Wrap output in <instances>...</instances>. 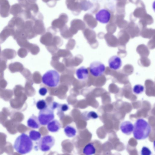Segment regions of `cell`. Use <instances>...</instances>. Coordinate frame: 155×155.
Wrapping results in <instances>:
<instances>
[{"instance_id":"6da1fadb","label":"cell","mask_w":155,"mask_h":155,"mask_svg":"<svg viewBox=\"0 0 155 155\" xmlns=\"http://www.w3.org/2000/svg\"><path fill=\"white\" fill-rule=\"evenodd\" d=\"M33 147L32 141L29 136L25 133L21 134L16 138L13 145L16 151L22 154L30 152Z\"/></svg>"},{"instance_id":"7a4b0ae2","label":"cell","mask_w":155,"mask_h":155,"mask_svg":"<svg viewBox=\"0 0 155 155\" xmlns=\"http://www.w3.org/2000/svg\"><path fill=\"white\" fill-rule=\"evenodd\" d=\"M151 130L149 124L142 118L138 119L134 125L133 134L135 139L144 140L149 136Z\"/></svg>"},{"instance_id":"3957f363","label":"cell","mask_w":155,"mask_h":155,"mask_svg":"<svg viewBox=\"0 0 155 155\" xmlns=\"http://www.w3.org/2000/svg\"><path fill=\"white\" fill-rule=\"evenodd\" d=\"M60 77L59 73L54 70L47 71L42 76V83L46 86L51 87H56L60 81Z\"/></svg>"},{"instance_id":"277c9868","label":"cell","mask_w":155,"mask_h":155,"mask_svg":"<svg viewBox=\"0 0 155 155\" xmlns=\"http://www.w3.org/2000/svg\"><path fill=\"white\" fill-rule=\"evenodd\" d=\"M54 110L50 107L40 110L38 118L41 125H46L54 119Z\"/></svg>"},{"instance_id":"5b68a950","label":"cell","mask_w":155,"mask_h":155,"mask_svg":"<svg viewBox=\"0 0 155 155\" xmlns=\"http://www.w3.org/2000/svg\"><path fill=\"white\" fill-rule=\"evenodd\" d=\"M105 70V65L98 61L92 62L89 65V72L92 76L95 77L102 76L104 73Z\"/></svg>"},{"instance_id":"8992f818","label":"cell","mask_w":155,"mask_h":155,"mask_svg":"<svg viewBox=\"0 0 155 155\" xmlns=\"http://www.w3.org/2000/svg\"><path fill=\"white\" fill-rule=\"evenodd\" d=\"M55 143V139L52 136L50 135L44 136L40 139L38 143L39 149L43 152L50 150Z\"/></svg>"},{"instance_id":"52a82bcc","label":"cell","mask_w":155,"mask_h":155,"mask_svg":"<svg viewBox=\"0 0 155 155\" xmlns=\"http://www.w3.org/2000/svg\"><path fill=\"white\" fill-rule=\"evenodd\" d=\"M111 14L109 11L103 8L99 10L95 14L97 20L103 24L108 23L111 18Z\"/></svg>"},{"instance_id":"ba28073f","label":"cell","mask_w":155,"mask_h":155,"mask_svg":"<svg viewBox=\"0 0 155 155\" xmlns=\"http://www.w3.org/2000/svg\"><path fill=\"white\" fill-rule=\"evenodd\" d=\"M109 68L111 70H117L121 67L122 64L121 58L118 56L114 55L111 56L108 61Z\"/></svg>"},{"instance_id":"9c48e42d","label":"cell","mask_w":155,"mask_h":155,"mask_svg":"<svg viewBox=\"0 0 155 155\" xmlns=\"http://www.w3.org/2000/svg\"><path fill=\"white\" fill-rule=\"evenodd\" d=\"M75 74L79 80L84 81L88 79L89 76V71L86 68L82 66L76 70Z\"/></svg>"},{"instance_id":"30bf717a","label":"cell","mask_w":155,"mask_h":155,"mask_svg":"<svg viewBox=\"0 0 155 155\" xmlns=\"http://www.w3.org/2000/svg\"><path fill=\"white\" fill-rule=\"evenodd\" d=\"M120 128L123 133L127 135H129L133 131L134 125L131 122L125 121L121 123Z\"/></svg>"},{"instance_id":"8fae6325","label":"cell","mask_w":155,"mask_h":155,"mask_svg":"<svg viewBox=\"0 0 155 155\" xmlns=\"http://www.w3.org/2000/svg\"><path fill=\"white\" fill-rule=\"evenodd\" d=\"M27 125L29 127L35 129L39 128L41 126L38 117L34 114H32L28 120Z\"/></svg>"},{"instance_id":"7c38bea8","label":"cell","mask_w":155,"mask_h":155,"mask_svg":"<svg viewBox=\"0 0 155 155\" xmlns=\"http://www.w3.org/2000/svg\"><path fill=\"white\" fill-rule=\"evenodd\" d=\"M61 128V124L56 120H52L47 124V129L49 131L52 133L57 132Z\"/></svg>"},{"instance_id":"4fadbf2b","label":"cell","mask_w":155,"mask_h":155,"mask_svg":"<svg viewBox=\"0 0 155 155\" xmlns=\"http://www.w3.org/2000/svg\"><path fill=\"white\" fill-rule=\"evenodd\" d=\"M17 54L16 51L11 48L4 49L1 52V56L6 59L11 60L14 58Z\"/></svg>"},{"instance_id":"5bb4252c","label":"cell","mask_w":155,"mask_h":155,"mask_svg":"<svg viewBox=\"0 0 155 155\" xmlns=\"http://www.w3.org/2000/svg\"><path fill=\"white\" fill-rule=\"evenodd\" d=\"M8 68L10 72L13 73L16 72L21 73L24 69L23 64L18 62L10 63L8 65Z\"/></svg>"},{"instance_id":"9a60e30c","label":"cell","mask_w":155,"mask_h":155,"mask_svg":"<svg viewBox=\"0 0 155 155\" xmlns=\"http://www.w3.org/2000/svg\"><path fill=\"white\" fill-rule=\"evenodd\" d=\"M64 131L65 135L70 138L75 137L77 134L76 129L74 127L70 125L66 126L64 128Z\"/></svg>"},{"instance_id":"2e32d148","label":"cell","mask_w":155,"mask_h":155,"mask_svg":"<svg viewBox=\"0 0 155 155\" xmlns=\"http://www.w3.org/2000/svg\"><path fill=\"white\" fill-rule=\"evenodd\" d=\"M96 152V149L92 143H89L84 148L83 153L86 155H91L94 154Z\"/></svg>"},{"instance_id":"e0dca14e","label":"cell","mask_w":155,"mask_h":155,"mask_svg":"<svg viewBox=\"0 0 155 155\" xmlns=\"http://www.w3.org/2000/svg\"><path fill=\"white\" fill-rule=\"evenodd\" d=\"M29 136L32 141H37L41 139V134L39 131L31 130L29 132Z\"/></svg>"},{"instance_id":"ac0fdd59","label":"cell","mask_w":155,"mask_h":155,"mask_svg":"<svg viewBox=\"0 0 155 155\" xmlns=\"http://www.w3.org/2000/svg\"><path fill=\"white\" fill-rule=\"evenodd\" d=\"M144 90L143 86L140 84L135 85L133 88V92L135 94H138L143 92Z\"/></svg>"},{"instance_id":"d6986e66","label":"cell","mask_w":155,"mask_h":155,"mask_svg":"<svg viewBox=\"0 0 155 155\" xmlns=\"http://www.w3.org/2000/svg\"><path fill=\"white\" fill-rule=\"evenodd\" d=\"M36 107L39 110H43L47 107V103L44 100H39L37 102Z\"/></svg>"},{"instance_id":"ffe728a7","label":"cell","mask_w":155,"mask_h":155,"mask_svg":"<svg viewBox=\"0 0 155 155\" xmlns=\"http://www.w3.org/2000/svg\"><path fill=\"white\" fill-rule=\"evenodd\" d=\"M84 114H85V117L87 120L90 119H96L98 117V114L94 111H90L86 112Z\"/></svg>"},{"instance_id":"44dd1931","label":"cell","mask_w":155,"mask_h":155,"mask_svg":"<svg viewBox=\"0 0 155 155\" xmlns=\"http://www.w3.org/2000/svg\"><path fill=\"white\" fill-rule=\"evenodd\" d=\"M7 59L1 56V59L0 61V70L4 71L7 68Z\"/></svg>"},{"instance_id":"7402d4cb","label":"cell","mask_w":155,"mask_h":155,"mask_svg":"<svg viewBox=\"0 0 155 155\" xmlns=\"http://www.w3.org/2000/svg\"><path fill=\"white\" fill-rule=\"evenodd\" d=\"M18 55L21 58H25L27 54L26 50L23 48H20L17 51Z\"/></svg>"},{"instance_id":"603a6c76","label":"cell","mask_w":155,"mask_h":155,"mask_svg":"<svg viewBox=\"0 0 155 155\" xmlns=\"http://www.w3.org/2000/svg\"><path fill=\"white\" fill-rule=\"evenodd\" d=\"M152 152L147 147L143 146L142 148L141 151V154L142 155H150Z\"/></svg>"},{"instance_id":"cb8c5ba5","label":"cell","mask_w":155,"mask_h":155,"mask_svg":"<svg viewBox=\"0 0 155 155\" xmlns=\"http://www.w3.org/2000/svg\"><path fill=\"white\" fill-rule=\"evenodd\" d=\"M58 107L61 111L63 112L67 111L69 108L68 106L66 104L59 105Z\"/></svg>"},{"instance_id":"d4e9b609","label":"cell","mask_w":155,"mask_h":155,"mask_svg":"<svg viewBox=\"0 0 155 155\" xmlns=\"http://www.w3.org/2000/svg\"><path fill=\"white\" fill-rule=\"evenodd\" d=\"M48 92L47 89L45 87H42L39 90L38 93L42 96H44L46 95Z\"/></svg>"},{"instance_id":"484cf974","label":"cell","mask_w":155,"mask_h":155,"mask_svg":"<svg viewBox=\"0 0 155 155\" xmlns=\"http://www.w3.org/2000/svg\"><path fill=\"white\" fill-rule=\"evenodd\" d=\"M7 82L5 79L0 81V86H1L5 87L7 85Z\"/></svg>"},{"instance_id":"4316f807","label":"cell","mask_w":155,"mask_h":155,"mask_svg":"<svg viewBox=\"0 0 155 155\" xmlns=\"http://www.w3.org/2000/svg\"><path fill=\"white\" fill-rule=\"evenodd\" d=\"M59 105V104L57 103L54 102L53 103L51 107H50L53 110H54V109L58 107Z\"/></svg>"},{"instance_id":"83f0119b","label":"cell","mask_w":155,"mask_h":155,"mask_svg":"<svg viewBox=\"0 0 155 155\" xmlns=\"http://www.w3.org/2000/svg\"><path fill=\"white\" fill-rule=\"evenodd\" d=\"M4 79V71L0 70V81Z\"/></svg>"},{"instance_id":"f1b7e54d","label":"cell","mask_w":155,"mask_h":155,"mask_svg":"<svg viewBox=\"0 0 155 155\" xmlns=\"http://www.w3.org/2000/svg\"><path fill=\"white\" fill-rule=\"evenodd\" d=\"M1 46L0 45V55H1Z\"/></svg>"},{"instance_id":"f546056e","label":"cell","mask_w":155,"mask_h":155,"mask_svg":"<svg viewBox=\"0 0 155 155\" xmlns=\"http://www.w3.org/2000/svg\"><path fill=\"white\" fill-rule=\"evenodd\" d=\"M1 55H0V61L1 60Z\"/></svg>"}]
</instances>
